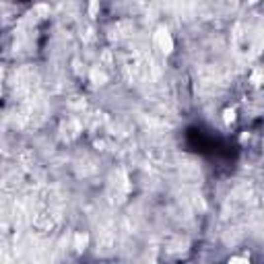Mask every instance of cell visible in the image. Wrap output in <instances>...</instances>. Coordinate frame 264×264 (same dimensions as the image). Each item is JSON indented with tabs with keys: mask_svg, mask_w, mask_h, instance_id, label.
<instances>
[{
	"mask_svg": "<svg viewBox=\"0 0 264 264\" xmlns=\"http://www.w3.org/2000/svg\"><path fill=\"white\" fill-rule=\"evenodd\" d=\"M155 43H157V48L161 50L163 54H169L171 50H174V39H171V36H169L167 29H159V31H157Z\"/></svg>",
	"mask_w": 264,
	"mask_h": 264,
	"instance_id": "6da1fadb",
	"label": "cell"
},
{
	"mask_svg": "<svg viewBox=\"0 0 264 264\" xmlns=\"http://www.w3.org/2000/svg\"><path fill=\"white\" fill-rule=\"evenodd\" d=\"M85 244H87V235H81V233H78V235L75 237V248L81 252V250H85Z\"/></svg>",
	"mask_w": 264,
	"mask_h": 264,
	"instance_id": "7a4b0ae2",
	"label": "cell"
},
{
	"mask_svg": "<svg viewBox=\"0 0 264 264\" xmlns=\"http://www.w3.org/2000/svg\"><path fill=\"white\" fill-rule=\"evenodd\" d=\"M97 10H99V0H91V6H89V15H91V17H95V15H97Z\"/></svg>",
	"mask_w": 264,
	"mask_h": 264,
	"instance_id": "3957f363",
	"label": "cell"
},
{
	"mask_svg": "<svg viewBox=\"0 0 264 264\" xmlns=\"http://www.w3.org/2000/svg\"><path fill=\"white\" fill-rule=\"evenodd\" d=\"M233 116H235L233 110H231V112H225V122H227V124H229V122H233V120H235Z\"/></svg>",
	"mask_w": 264,
	"mask_h": 264,
	"instance_id": "277c9868",
	"label": "cell"
},
{
	"mask_svg": "<svg viewBox=\"0 0 264 264\" xmlns=\"http://www.w3.org/2000/svg\"><path fill=\"white\" fill-rule=\"evenodd\" d=\"M250 2H252V4H254V2H258V0H250Z\"/></svg>",
	"mask_w": 264,
	"mask_h": 264,
	"instance_id": "5b68a950",
	"label": "cell"
}]
</instances>
